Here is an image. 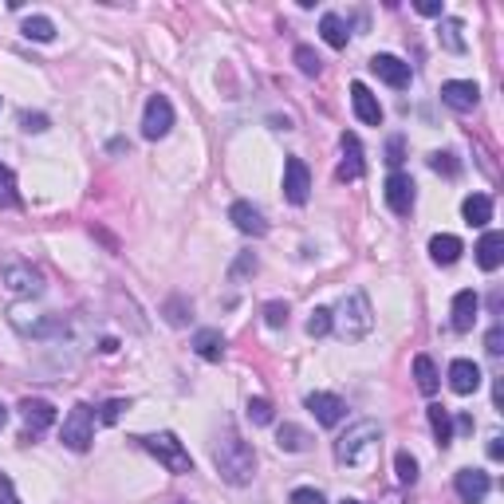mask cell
Returning a JSON list of instances; mask_svg holds the SVG:
<instances>
[{"mask_svg":"<svg viewBox=\"0 0 504 504\" xmlns=\"http://www.w3.org/2000/svg\"><path fill=\"white\" fill-rule=\"evenodd\" d=\"M213 466L221 473L225 485H249L252 473H256V453L236 430H225L221 438L213 441Z\"/></svg>","mask_w":504,"mask_h":504,"instance_id":"obj_1","label":"cell"},{"mask_svg":"<svg viewBox=\"0 0 504 504\" xmlns=\"http://www.w3.org/2000/svg\"><path fill=\"white\" fill-rule=\"evenodd\" d=\"M371 328H374V312H371L367 292H347L339 300V308L331 312V331L347 343H359L371 335Z\"/></svg>","mask_w":504,"mask_h":504,"instance_id":"obj_2","label":"cell"},{"mask_svg":"<svg viewBox=\"0 0 504 504\" xmlns=\"http://www.w3.org/2000/svg\"><path fill=\"white\" fill-rule=\"evenodd\" d=\"M379 441H382L379 422H371V418L355 422V426L335 441V461H339V466H367L371 453L379 449Z\"/></svg>","mask_w":504,"mask_h":504,"instance_id":"obj_3","label":"cell"},{"mask_svg":"<svg viewBox=\"0 0 504 504\" xmlns=\"http://www.w3.org/2000/svg\"><path fill=\"white\" fill-rule=\"evenodd\" d=\"M59 441H64L72 453H87L95 441V414L87 402H79V406H72V414L64 418V430H59Z\"/></svg>","mask_w":504,"mask_h":504,"instance_id":"obj_4","label":"cell"},{"mask_svg":"<svg viewBox=\"0 0 504 504\" xmlns=\"http://www.w3.org/2000/svg\"><path fill=\"white\" fill-rule=\"evenodd\" d=\"M146 453H154L158 461H162L170 473H177V477H185V473H193V457L185 453V446L174 438V433H150V438H142Z\"/></svg>","mask_w":504,"mask_h":504,"instance_id":"obj_5","label":"cell"},{"mask_svg":"<svg viewBox=\"0 0 504 504\" xmlns=\"http://www.w3.org/2000/svg\"><path fill=\"white\" fill-rule=\"evenodd\" d=\"M170 126H174V103L166 95H150V103L142 111V134L158 142V138L170 134Z\"/></svg>","mask_w":504,"mask_h":504,"instance_id":"obj_6","label":"cell"},{"mask_svg":"<svg viewBox=\"0 0 504 504\" xmlns=\"http://www.w3.org/2000/svg\"><path fill=\"white\" fill-rule=\"evenodd\" d=\"M4 288L13 292V295H39L44 292V276H39L28 261H13V264H4Z\"/></svg>","mask_w":504,"mask_h":504,"instance_id":"obj_7","label":"cell"},{"mask_svg":"<svg viewBox=\"0 0 504 504\" xmlns=\"http://www.w3.org/2000/svg\"><path fill=\"white\" fill-rule=\"evenodd\" d=\"M441 103L457 115H469L481 103V87L473 79H449V83H441Z\"/></svg>","mask_w":504,"mask_h":504,"instance_id":"obj_8","label":"cell"},{"mask_svg":"<svg viewBox=\"0 0 504 504\" xmlns=\"http://www.w3.org/2000/svg\"><path fill=\"white\" fill-rule=\"evenodd\" d=\"M20 418H24V426H28L24 441H32L44 430L56 426V406H52V402H44V398H24V402H20Z\"/></svg>","mask_w":504,"mask_h":504,"instance_id":"obj_9","label":"cell"},{"mask_svg":"<svg viewBox=\"0 0 504 504\" xmlns=\"http://www.w3.org/2000/svg\"><path fill=\"white\" fill-rule=\"evenodd\" d=\"M312 193V174H308V162L303 158H288L284 162V197L292 205H303Z\"/></svg>","mask_w":504,"mask_h":504,"instance_id":"obj_10","label":"cell"},{"mask_svg":"<svg viewBox=\"0 0 504 504\" xmlns=\"http://www.w3.org/2000/svg\"><path fill=\"white\" fill-rule=\"evenodd\" d=\"M308 410L315 414V422H320V426H339L343 414H347V402H343L339 394L315 390V394H308Z\"/></svg>","mask_w":504,"mask_h":504,"instance_id":"obj_11","label":"cell"},{"mask_svg":"<svg viewBox=\"0 0 504 504\" xmlns=\"http://www.w3.org/2000/svg\"><path fill=\"white\" fill-rule=\"evenodd\" d=\"M382 197H387V205L398 217H410V209H414V182L406 174H390L387 185H382Z\"/></svg>","mask_w":504,"mask_h":504,"instance_id":"obj_12","label":"cell"},{"mask_svg":"<svg viewBox=\"0 0 504 504\" xmlns=\"http://www.w3.org/2000/svg\"><path fill=\"white\" fill-rule=\"evenodd\" d=\"M453 489H457V497L466 500V504H481L489 497V473H481V469H461L457 477H453Z\"/></svg>","mask_w":504,"mask_h":504,"instance_id":"obj_13","label":"cell"},{"mask_svg":"<svg viewBox=\"0 0 504 504\" xmlns=\"http://www.w3.org/2000/svg\"><path fill=\"white\" fill-rule=\"evenodd\" d=\"M229 221H233L244 236H264V233H269V221H264V213L256 209L252 201H233V205H229Z\"/></svg>","mask_w":504,"mask_h":504,"instance_id":"obj_14","label":"cell"},{"mask_svg":"<svg viewBox=\"0 0 504 504\" xmlns=\"http://www.w3.org/2000/svg\"><path fill=\"white\" fill-rule=\"evenodd\" d=\"M371 72L379 75L382 83L398 87V91H402V87H410V75H414L410 64H402L398 56H374V59H371Z\"/></svg>","mask_w":504,"mask_h":504,"instance_id":"obj_15","label":"cell"},{"mask_svg":"<svg viewBox=\"0 0 504 504\" xmlns=\"http://www.w3.org/2000/svg\"><path fill=\"white\" fill-rule=\"evenodd\" d=\"M477 312H481V295L477 292L466 288V292L453 295V331H473Z\"/></svg>","mask_w":504,"mask_h":504,"instance_id":"obj_16","label":"cell"},{"mask_svg":"<svg viewBox=\"0 0 504 504\" xmlns=\"http://www.w3.org/2000/svg\"><path fill=\"white\" fill-rule=\"evenodd\" d=\"M449 387H453V394H473L481 387V367L473 359H453L449 363Z\"/></svg>","mask_w":504,"mask_h":504,"instance_id":"obj_17","label":"cell"},{"mask_svg":"<svg viewBox=\"0 0 504 504\" xmlns=\"http://www.w3.org/2000/svg\"><path fill=\"white\" fill-rule=\"evenodd\" d=\"M351 103H355L359 123H367V126H379L382 123V107H379V98L371 95L367 83H351Z\"/></svg>","mask_w":504,"mask_h":504,"instance_id":"obj_18","label":"cell"},{"mask_svg":"<svg viewBox=\"0 0 504 504\" xmlns=\"http://www.w3.org/2000/svg\"><path fill=\"white\" fill-rule=\"evenodd\" d=\"M473 252H477V264H481V269H485V272H497L500 264H504V236H500L497 229H489V233L477 241V249H473Z\"/></svg>","mask_w":504,"mask_h":504,"instance_id":"obj_19","label":"cell"},{"mask_svg":"<svg viewBox=\"0 0 504 504\" xmlns=\"http://www.w3.org/2000/svg\"><path fill=\"white\" fill-rule=\"evenodd\" d=\"M193 351H197V359H205V363H221L225 359V335L217 328H201L193 335Z\"/></svg>","mask_w":504,"mask_h":504,"instance_id":"obj_20","label":"cell"},{"mask_svg":"<svg viewBox=\"0 0 504 504\" xmlns=\"http://www.w3.org/2000/svg\"><path fill=\"white\" fill-rule=\"evenodd\" d=\"M339 177L343 182H355L363 177V146L355 134H343V166H339Z\"/></svg>","mask_w":504,"mask_h":504,"instance_id":"obj_21","label":"cell"},{"mask_svg":"<svg viewBox=\"0 0 504 504\" xmlns=\"http://www.w3.org/2000/svg\"><path fill=\"white\" fill-rule=\"evenodd\" d=\"M461 217H466V225H473V229H485L492 221V201L485 193H469L466 205H461Z\"/></svg>","mask_w":504,"mask_h":504,"instance_id":"obj_22","label":"cell"},{"mask_svg":"<svg viewBox=\"0 0 504 504\" xmlns=\"http://www.w3.org/2000/svg\"><path fill=\"white\" fill-rule=\"evenodd\" d=\"M276 446H280L284 453H303L312 446V433L303 426H295V422H284V426L276 430Z\"/></svg>","mask_w":504,"mask_h":504,"instance_id":"obj_23","label":"cell"},{"mask_svg":"<svg viewBox=\"0 0 504 504\" xmlns=\"http://www.w3.org/2000/svg\"><path fill=\"white\" fill-rule=\"evenodd\" d=\"M461 252H466V249H461V241H457L453 233H438V236L430 241V256H433L438 264H457Z\"/></svg>","mask_w":504,"mask_h":504,"instance_id":"obj_24","label":"cell"},{"mask_svg":"<svg viewBox=\"0 0 504 504\" xmlns=\"http://www.w3.org/2000/svg\"><path fill=\"white\" fill-rule=\"evenodd\" d=\"M414 382H418L422 394H438L441 379H438V367H433L430 355H418V359H414Z\"/></svg>","mask_w":504,"mask_h":504,"instance_id":"obj_25","label":"cell"},{"mask_svg":"<svg viewBox=\"0 0 504 504\" xmlns=\"http://www.w3.org/2000/svg\"><path fill=\"white\" fill-rule=\"evenodd\" d=\"M320 32H323V39H328L331 47H347V39H351V32H347V24H343L339 13H323Z\"/></svg>","mask_w":504,"mask_h":504,"instance_id":"obj_26","label":"cell"},{"mask_svg":"<svg viewBox=\"0 0 504 504\" xmlns=\"http://www.w3.org/2000/svg\"><path fill=\"white\" fill-rule=\"evenodd\" d=\"M426 414H430V430H433V438H438V446H449V441H453V418H449V410L433 402Z\"/></svg>","mask_w":504,"mask_h":504,"instance_id":"obj_27","label":"cell"},{"mask_svg":"<svg viewBox=\"0 0 504 504\" xmlns=\"http://www.w3.org/2000/svg\"><path fill=\"white\" fill-rule=\"evenodd\" d=\"M461 32H466V24L461 20H453V16H446L441 20V28H438V36H441V44L449 47V52H466V39H461Z\"/></svg>","mask_w":504,"mask_h":504,"instance_id":"obj_28","label":"cell"},{"mask_svg":"<svg viewBox=\"0 0 504 504\" xmlns=\"http://www.w3.org/2000/svg\"><path fill=\"white\" fill-rule=\"evenodd\" d=\"M24 36L36 39V44H52V39H56V24L47 16H28L24 20Z\"/></svg>","mask_w":504,"mask_h":504,"instance_id":"obj_29","label":"cell"},{"mask_svg":"<svg viewBox=\"0 0 504 504\" xmlns=\"http://www.w3.org/2000/svg\"><path fill=\"white\" fill-rule=\"evenodd\" d=\"M394 469H398V481H402V485H414V481H418V461H414L406 449L394 453Z\"/></svg>","mask_w":504,"mask_h":504,"instance_id":"obj_30","label":"cell"},{"mask_svg":"<svg viewBox=\"0 0 504 504\" xmlns=\"http://www.w3.org/2000/svg\"><path fill=\"white\" fill-rule=\"evenodd\" d=\"M295 67H300L303 75H320L323 72V59L315 56L308 44H300V47H295Z\"/></svg>","mask_w":504,"mask_h":504,"instance_id":"obj_31","label":"cell"},{"mask_svg":"<svg viewBox=\"0 0 504 504\" xmlns=\"http://www.w3.org/2000/svg\"><path fill=\"white\" fill-rule=\"evenodd\" d=\"M126 410H131V402L126 398H111V402H103V410H98V422H103V426H115Z\"/></svg>","mask_w":504,"mask_h":504,"instance_id":"obj_32","label":"cell"},{"mask_svg":"<svg viewBox=\"0 0 504 504\" xmlns=\"http://www.w3.org/2000/svg\"><path fill=\"white\" fill-rule=\"evenodd\" d=\"M264 323H269V328H284V323H288V303H284V300H269V303H264Z\"/></svg>","mask_w":504,"mask_h":504,"instance_id":"obj_33","label":"cell"},{"mask_svg":"<svg viewBox=\"0 0 504 504\" xmlns=\"http://www.w3.org/2000/svg\"><path fill=\"white\" fill-rule=\"evenodd\" d=\"M328 331H331V312L328 308H315L312 320H308V335H312V339H323Z\"/></svg>","mask_w":504,"mask_h":504,"instance_id":"obj_34","label":"cell"},{"mask_svg":"<svg viewBox=\"0 0 504 504\" xmlns=\"http://www.w3.org/2000/svg\"><path fill=\"white\" fill-rule=\"evenodd\" d=\"M252 272H256V256H252V252H241V256L233 261V269H229V280L241 284L244 276H252Z\"/></svg>","mask_w":504,"mask_h":504,"instance_id":"obj_35","label":"cell"},{"mask_svg":"<svg viewBox=\"0 0 504 504\" xmlns=\"http://www.w3.org/2000/svg\"><path fill=\"white\" fill-rule=\"evenodd\" d=\"M0 205H16V177L8 166H0Z\"/></svg>","mask_w":504,"mask_h":504,"instance_id":"obj_36","label":"cell"},{"mask_svg":"<svg viewBox=\"0 0 504 504\" xmlns=\"http://www.w3.org/2000/svg\"><path fill=\"white\" fill-rule=\"evenodd\" d=\"M249 418L256 426H269L272 422V402L269 398H249Z\"/></svg>","mask_w":504,"mask_h":504,"instance_id":"obj_37","label":"cell"},{"mask_svg":"<svg viewBox=\"0 0 504 504\" xmlns=\"http://www.w3.org/2000/svg\"><path fill=\"white\" fill-rule=\"evenodd\" d=\"M430 166H433V170H438V174H446V177H453V174H457L461 170V166H457V158H453V154H430Z\"/></svg>","mask_w":504,"mask_h":504,"instance_id":"obj_38","label":"cell"},{"mask_svg":"<svg viewBox=\"0 0 504 504\" xmlns=\"http://www.w3.org/2000/svg\"><path fill=\"white\" fill-rule=\"evenodd\" d=\"M402 162H406V146H402V138H390L387 142V166H394V174H398Z\"/></svg>","mask_w":504,"mask_h":504,"instance_id":"obj_39","label":"cell"},{"mask_svg":"<svg viewBox=\"0 0 504 504\" xmlns=\"http://www.w3.org/2000/svg\"><path fill=\"white\" fill-rule=\"evenodd\" d=\"M485 351H489V355H500V351H504V328H500V323H492V328H489Z\"/></svg>","mask_w":504,"mask_h":504,"instance_id":"obj_40","label":"cell"},{"mask_svg":"<svg viewBox=\"0 0 504 504\" xmlns=\"http://www.w3.org/2000/svg\"><path fill=\"white\" fill-rule=\"evenodd\" d=\"M20 126H24L28 134H39V131H47V118H44V115H32V111H24V115H20Z\"/></svg>","mask_w":504,"mask_h":504,"instance_id":"obj_41","label":"cell"},{"mask_svg":"<svg viewBox=\"0 0 504 504\" xmlns=\"http://www.w3.org/2000/svg\"><path fill=\"white\" fill-rule=\"evenodd\" d=\"M292 504H328L320 489H292Z\"/></svg>","mask_w":504,"mask_h":504,"instance_id":"obj_42","label":"cell"},{"mask_svg":"<svg viewBox=\"0 0 504 504\" xmlns=\"http://www.w3.org/2000/svg\"><path fill=\"white\" fill-rule=\"evenodd\" d=\"M166 320H170L174 328H182V323H185V300H170V303H166Z\"/></svg>","mask_w":504,"mask_h":504,"instance_id":"obj_43","label":"cell"},{"mask_svg":"<svg viewBox=\"0 0 504 504\" xmlns=\"http://www.w3.org/2000/svg\"><path fill=\"white\" fill-rule=\"evenodd\" d=\"M414 8H418L422 16H446V4H441V0H418Z\"/></svg>","mask_w":504,"mask_h":504,"instance_id":"obj_44","label":"cell"},{"mask_svg":"<svg viewBox=\"0 0 504 504\" xmlns=\"http://www.w3.org/2000/svg\"><path fill=\"white\" fill-rule=\"evenodd\" d=\"M0 504H20L16 492H13V481H8L4 473H0Z\"/></svg>","mask_w":504,"mask_h":504,"instance_id":"obj_45","label":"cell"},{"mask_svg":"<svg viewBox=\"0 0 504 504\" xmlns=\"http://www.w3.org/2000/svg\"><path fill=\"white\" fill-rule=\"evenodd\" d=\"M489 457H492V461H500V457H504V446H500V438H492V441H489Z\"/></svg>","mask_w":504,"mask_h":504,"instance_id":"obj_46","label":"cell"},{"mask_svg":"<svg viewBox=\"0 0 504 504\" xmlns=\"http://www.w3.org/2000/svg\"><path fill=\"white\" fill-rule=\"evenodd\" d=\"M457 430H466V433L473 430V418H469V414H461V418H457Z\"/></svg>","mask_w":504,"mask_h":504,"instance_id":"obj_47","label":"cell"},{"mask_svg":"<svg viewBox=\"0 0 504 504\" xmlns=\"http://www.w3.org/2000/svg\"><path fill=\"white\" fill-rule=\"evenodd\" d=\"M382 504H410V500H402V497H398V492H390V497H387V500H382Z\"/></svg>","mask_w":504,"mask_h":504,"instance_id":"obj_48","label":"cell"},{"mask_svg":"<svg viewBox=\"0 0 504 504\" xmlns=\"http://www.w3.org/2000/svg\"><path fill=\"white\" fill-rule=\"evenodd\" d=\"M4 422H8V410H4V406H0V430H4Z\"/></svg>","mask_w":504,"mask_h":504,"instance_id":"obj_49","label":"cell"},{"mask_svg":"<svg viewBox=\"0 0 504 504\" xmlns=\"http://www.w3.org/2000/svg\"><path fill=\"white\" fill-rule=\"evenodd\" d=\"M343 504H367V500H343Z\"/></svg>","mask_w":504,"mask_h":504,"instance_id":"obj_50","label":"cell"}]
</instances>
